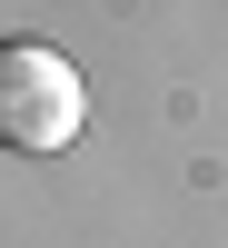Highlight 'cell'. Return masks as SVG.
Listing matches in <instances>:
<instances>
[{"mask_svg":"<svg viewBox=\"0 0 228 248\" xmlns=\"http://www.w3.org/2000/svg\"><path fill=\"white\" fill-rule=\"evenodd\" d=\"M90 129V79L50 50V40H0V149L60 159Z\"/></svg>","mask_w":228,"mask_h":248,"instance_id":"obj_1","label":"cell"}]
</instances>
